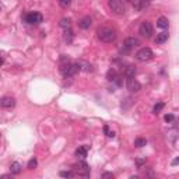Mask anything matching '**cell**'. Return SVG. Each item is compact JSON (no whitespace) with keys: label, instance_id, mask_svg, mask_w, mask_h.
Masks as SVG:
<instances>
[{"label":"cell","instance_id":"obj_24","mask_svg":"<svg viewBox=\"0 0 179 179\" xmlns=\"http://www.w3.org/2000/svg\"><path fill=\"white\" fill-rule=\"evenodd\" d=\"M28 169H35L38 167V161H37V158H31V160L28 161Z\"/></svg>","mask_w":179,"mask_h":179},{"label":"cell","instance_id":"obj_2","mask_svg":"<svg viewBox=\"0 0 179 179\" xmlns=\"http://www.w3.org/2000/svg\"><path fill=\"white\" fill-rule=\"evenodd\" d=\"M78 71H81L78 63H67V65H63L60 67V73L63 74V77H73Z\"/></svg>","mask_w":179,"mask_h":179},{"label":"cell","instance_id":"obj_4","mask_svg":"<svg viewBox=\"0 0 179 179\" xmlns=\"http://www.w3.org/2000/svg\"><path fill=\"white\" fill-rule=\"evenodd\" d=\"M24 21L27 24H29V25H39L41 22L44 21V15L41 14V13H38V11H31V13L25 14Z\"/></svg>","mask_w":179,"mask_h":179},{"label":"cell","instance_id":"obj_16","mask_svg":"<svg viewBox=\"0 0 179 179\" xmlns=\"http://www.w3.org/2000/svg\"><path fill=\"white\" fill-rule=\"evenodd\" d=\"M157 27H158V28H162V29L168 28V27H169L168 18H167V17H160V18L157 20Z\"/></svg>","mask_w":179,"mask_h":179},{"label":"cell","instance_id":"obj_25","mask_svg":"<svg viewBox=\"0 0 179 179\" xmlns=\"http://www.w3.org/2000/svg\"><path fill=\"white\" fill-rule=\"evenodd\" d=\"M59 175L62 176V178H73L76 174H74L73 171H60V174Z\"/></svg>","mask_w":179,"mask_h":179},{"label":"cell","instance_id":"obj_9","mask_svg":"<svg viewBox=\"0 0 179 179\" xmlns=\"http://www.w3.org/2000/svg\"><path fill=\"white\" fill-rule=\"evenodd\" d=\"M77 174L80 176H90V165L85 162V161H80L78 165H77Z\"/></svg>","mask_w":179,"mask_h":179},{"label":"cell","instance_id":"obj_28","mask_svg":"<svg viewBox=\"0 0 179 179\" xmlns=\"http://www.w3.org/2000/svg\"><path fill=\"white\" fill-rule=\"evenodd\" d=\"M164 119H165V122H167V123H172V122L175 121V116H174L172 113H167Z\"/></svg>","mask_w":179,"mask_h":179},{"label":"cell","instance_id":"obj_18","mask_svg":"<svg viewBox=\"0 0 179 179\" xmlns=\"http://www.w3.org/2000/svg\"><path fill=\"white\" fill-rule=\"evenodd\" d=\"M73 31L70 28H67V29H65V34H63V38H65V41H66L67 44H71V41H73Z\"/></svg>","mask_w":179,"mask_h":179},{"label":"cell","instance_id":"obj_6","mask_svg":"<svg viewBox=\"0 0 179 179\" xmlns=\"http://www.w3.org/2000/svg\"><path fill=\"white\" fill-rule=\"evenodd\" d=\"M108 6H109L111 11L116 15H123L124 14V6L121 0H108Z\"/></svg>","mask_w":179,"mask_h":179},{"label":"cell","instance_id":"obj_12","mask_svg":"<svg viewBox=\"0 0 179 179\" xmlns=\"http://www.w3.org/2000/svg\"><path fill=\"white\" fill-rule=\"evenodd\" d=\"M168 38H169V34L167 32V31H162V32L157 34V38H155L154 41H155V44L157 45H162L168 41Z\"/></svg>","mask_w":179,"mask_h":179},{"label":"cell","instance_id":"obj_7","mask_svg":"<svg viewBox=\"0 0 179 179\" xmlns=\"http://www.w3.org/2000/svg\"><path fill=\"white\" fill-rule=\"evenodd\" d=\"M153 58H154V53L150 48H141V49L136 53V59H137L139 62H148V60H151Z\"/></svg>","mask_w":179,"mask_h":179},{"label":"cell","instance_id":"obj_17","mask_svg":"<svg viewBox=\"0 0 179 179\" xmlns=\"http://www.w3.org/2000/svg\"><path fill=\"white\" fill-rule=\"evenodd\" d=\"M134 74H136V67L132 66V65H129V66L124 69V77H126V78L134 77Z\"/></svg>","mask_w":179,"mask_h":179},{"label":"cell","instance_id":"obj_23","mask_svg":"<svg viewBox=\"0 0 179 179\" xmlns=\"http://www.w3.org/2000/svg\"><path fill=\"white\" fill-rule=\"evenodd\" d=\"M164 106H165V104L164 102H157L155 105H154V108H153V112L157 115V113H160L161 111L164 109Z\"/></svg>","mask_w":179,"mask_h":179},{"label":"cell","instance_id":"obj_14","mask_svg":"<svg viewBox=\"0 0 179 179\" xmlns=\"http://www.w3.org/2000/svg\"><path fill=\"white\" fill-rule=\"evenodd\" d=\"M21 171H22V167L20 162H13V164L10 165L11 175H18V174H21Z\"/></svg>","mask_w":179,"mask_h":179},{"label":"cell","instance_id":"obj_1","mask_svg":"<svg viewBox=\"0 0 179 179\" xmlns=\"http://www.w3.org/2000/svg\"><path fill=\"white\" fill-rule=\"evenodd\" d=\"M98 38L101 39V42L104 44H111L116 39V31L109 27H104V28L98 29Z\"/></svg>","mask_w":179,"mask_h":179},{"label":"cell","instance_id":"obj_13","mask_svg":"<svg viewBox=\"0 0 179 179\" xmlns=\"http://www.w3.org/2000/svg\"><path fill=\"white\" fill-rule=\"evenodd\" d=\"M91 24H92V20H91V17H83V18L80 20V22H78V27H80L81 29H88L90 27H91Z\"/></svg>","mask_w":179,"mask_h":179},{"label":"cell","instance_id":"obj_3","mask_svg":"<svg viewBox=\"0 0 179 179\" xmlns=\"http://www.w3.org/2000/svg\"><path fill=\"white\" fill-rule=\"evenodd\" d=\"M139 44H140V42H139V39H137V38H133V37L126 38V39L123 41V46L121 48V53H123V55H128V53H130V52H132Z\"/></svg>","mask_w":179,"mask_h":179},{"label":"cell","instance_id":"obj_20","mask_svg":"<svg viewBox=\"0 0 179 179\" xmlns=\"http://www.w3.org/2000/svg\"><path fill=\"white\" fill-rule=\"evenodd\" d=\"M59 25L62 27V28H65V29L70 28V27H71V20L70 18H62L60 20V22H59Z\"/></svg>","mask_w":179,"mask_h":179},{"label":"cell","instance_id":"obj_19","mask_svg":"<svg viewBox=\"0 0 179 179\" xmlns=\"http://www.w3.org/2000/svg\"><path fill=\"white\" fill-rule=\"evenodd\" d=\"M106 78H108V81H115V80H116V78H118L116 70L111 67V69L108 70V73H106Z\"/></svg>","mask_w":179,"mask_h":179},{"label":"cell","instance_id":"obj_32","mask_svg":"<svg viewBox=\"0 0 179 179\" xmlns=\"http://www.w3.org/2000/svg\"><path fill=\"white\" fill-rule=\"evenodd\" d=\"M3 63H4V59H3V58H0V66H2Z\"/></svg>","mask_w":179,"mask_h":179},{"label":"cell","instance_id":"obj_33","mask_svg":"<svg viewBox=\"0 0 179 179\" xmlns=\"http://www.w3.org/2000/svg\"><path fill=\"white\" fill-rule=\"evenodd\" d=\"M129 2H132V3H134V2H136V0H129Z\"/></svg>","mask_w":179,"mask_h":179},{"label":"cell","instance_id":"obj_8","mask_svg":"<svg viewBox=\"0 0 179 179\" xmlns=\"http://www.w3.org/2000/svg\"><path fill=\"white\" fill-rule=\"evenodd\" d=\"M126 87L130 92H139L141 90V84L136 80L134 77H130V78H126Z\"/></svg>","mask_w":179,"mask_h":179},{"label":"cell","instance_id":"obj_26","mask_svg":"<svg viewBox=\"0 0 179 179\" xmlns=\"http://www.w3.org/2000/svg\"><path fill=\"white\" fill-rule=\"evenodd\" d=\"M71 4V0H59V6L62 8H69Z\"/></svg>","mask_w":179,"mask_h":179},{"label":"cell","instance_id":"obj_10","mask_svg":"<svg viewBox=\"0 0 179 179\" xmlns=\"http://www.w3.org/2000/svg\"><path fill=\"white\" fill-rule=\"evenodd\" d=\"M14 105H15V99L13 97H3L0 99V106L4 108V109H10Z\"/></svg>","mask_w":179,"mask_h":179},{"label":"cell","instance_id":"obj_22","mask_svg":"<svg viewBox=\"0 0 179 179\" xmlns=\"http://www.w3.org/2000/svg\"><path fill=\"white\" fill-rule=\"evenodd\" d=\"M147 144V140L144 139V137H137V139L134 140V146L136 147H144Z\"/></svg>","mask_w":179,"mask_h":179},{"label":"cell","instance_id":"obj_29","mask_svg":"<svg viewBox=\"0 0 179 179\" xmlns=\"http://www.w3.org/2000/svg\"><path fill=\"white\" fill-rule=\"evenodd\" d=\"M102 178H104V179H108V178H109V179H113V178H115V175H113L112 172H104V174H102Z\"/></svg>","mask_w":179,"mask_h":179},{"label":"cell","instance_id":"obj_27","mask_svg":"<svg viewBox=\"0 0 179 179\" xmlns=\"http://www.w3.org/2000/svg\"><path fill=\"white\" fill-rule=\"evenodd\" d=\"M104 133H105L108 137H115V132L109 130V126H108V124H105V126H104Z\"/></svg>","mask_w":179,"mask_h":179},{"label":"cell","instance_id":"obj_15","mask_svg":"<svg viewBox=\"0 0 179 179\" xmlns=\"http://www.w3.org/2000/svg\"><path fill=\"white\" fill-rule=\"evenodd\" d=\"M151 0H136L134 2V8L136 10H143V8H146L148 4H150Z\"/></svg>","mask_w":179,"mask_h":179},{"label":"cell","instance_id":"obj_21","mask_svg":"<svg viewBox=\"0 0 179 179\" xmlns=\"http://www.w3.org/2000/svg\"><path fill=\"white\" fill-rule=\"evenodd\" d=\"M78 65H80V69L84 70V71H92V66L90 65V63L87 62H78Z\"/></svg>","mask_w":179,"mask_h":179},{"label":"cell","instance_id":"obj_31","mask_svg":"<svg viewBox=\"0 0 179 179\" xmlns=\"http://www.w3.org/2000/svg\"><path fill=\"white\" fill-rule=\"evenodd\" d=\"M178 162H179V157H176L175 160L172 161V165H174V167H175V165H178Z\"/></svg>","mask_w":179,"mask_h":179},{"label":"cell","instance_id":"obj_5","mask_svg":"<svg viewBox=\"0 0 179 179\" xmlns=\"http://www.w3.org/2000/svg\"><path fill=\"white\" fill-rule=\"evenodd\" d=\"M139 32L144 38H151L154 34V27L150 21H143L139 27Z\"/></svg>","mask_w":179,"mask_h":179},{"label":"cell","instance_id":"obj_11","mask_svg":"<svg viewBox=\"0 0 179 179\" xmlns=\"http://www.w3.org/2000/svg\"><path fill=\"white\" fill-rule=\"evenodd\" d=\"M88 150H90V147H88V146H80L76 150V157L80 158V160H84V158L87 157Z\"/></svg>","mask_w":179,"mask_h":179},{"label":"cell","instance_id":"obj_30","mask_svg":"<svg viewBox=\"0 0 179 179\" xmlns=\"http://www.w3.org/2000/svg\"><path fill=\"white\" fill-rule=\"evenodd\" d=\"M144 162H146V160H136V164H137V167H139V168H141Z\"/></svg>","mask_w":179,"mask_h":179}]
</instances>
